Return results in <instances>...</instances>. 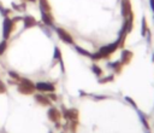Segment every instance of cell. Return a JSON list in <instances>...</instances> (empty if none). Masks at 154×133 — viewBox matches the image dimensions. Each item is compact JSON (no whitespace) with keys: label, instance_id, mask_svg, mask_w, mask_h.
I'll return each mask as SVG.
<instances>
[{"label":"cell","instance_id":"6da1fadb","mask_svg":"<svg viewBox=\"0 0 154 133\" xmlns=\"http://www.w3.org/2000/svg\"><path fill=\"white\" fill-rule=\"evenodd\" d=\"M18 88H19V91L22 93H30V92L34 91L35 85L31 83L30 81H22V82H19V87Z\"/></svg>","mask_w":154,"mask_h":133},{"label":"cell","instance_id":"7a4b0ae2","mask_svg":"<svg viewBox=\"0 0 154 133\" xmlns=\"http://www.w3.org/2000/svg\"><path fill=\"white\" fill-rule=\"evenodd\" d=\"M122 8H123L124 16H129L131 13V4H130V1L129 0H124L123 5H122Z\"/></svg>","mask_w":154,"mask_h":133},{"label":"cell","instance_id":"3957f363","mask_svg":"<svg viewBox=\"0 0 154 133\" xmlns=\"http://www.w3.org/2000/svg\"><path fill=\"white\" fill-rule=\"evenodd\" d=\"M57 31H58L59 36H60L64 41H66V42H72V37L70 36V34H67V33L64 31L63 29H57Z\"/></svg>","mask_w":154,"mask_h":133},{"label":"cell","instance_id":"277c9868","mask_svg":"<svg viewBox=\"0 0 154 133\" xmlns=\"http://www.w3.org/2000/svg\"><path fill=\"white\" fill-rule=\"evenodd\" d=\"M38 89H41V91H49V92H52L53 89H54V87H53V85H51V83H43V82H40V83H37V86H36Z\"/></svg>","mask_w":154,"mask_h":133},{"label":"cell","instance_id":"5b68a950","mask_svg":"<svg viewBox=\"0 0 154 133\" xmlns=\"http://www.w3.org/2000/svg\"><path fill=\"white\" fill-rule=\"evenodd\" d=\"M48 117H49L52 121H59L60 114H59L58 110H51V111L48 112Z\"/></svg>","mask_w":154,"mask_h":133},{"label":"cell","instance_id":"8992f818","mask_svg":"<svg viewBox=\"0 0 154 133\" xmlns=\"http://www.w3.org/2000/svg\"><path fill=\"white\" fill-rule=\"evenodd\" d=\"M37 100H40V103H42V104H48V99L45 97V96H42V94H36V97H35Z\"/></svg>","mask_w":154,"mask_h":133},{"label":"cell","instance_id":"52a82bcc","mask_svg":"<svg viewBox=\"0 0 154 133\" xmlns=\"http://www.w3.org/2000/svg\"><path fill=\"white\" fill-rule=\"evenodd\" d=\"M131 58V53L130 52H125L124 53V56H123V59H122V62L120 63H126L129 59Z\"/></svg>","mask_w":154,"mask_h":133},{"label":"cell","instance_id":"ba28073f","mask_svg":"<svg viewBox=\"0 0 154 133\" xmlns=\"http://www.w3.org/2000/svg\"><path fill=\"white\" fill-rule=\"evenodd\" d=\"M25 22L28 23V25H32L35 21H34V19L31 18V17H26V19H25Z\"/></svg>","mask_w":154,"mask_h":133},{"label":"cell","instance_id":"9c48e42d","mask_svg":"<svg viewBox=\"0 0 154 133\" xmlns=\"http://www.w3.org/2000/svg\"><path fill=\"white\" fill-rule=\"evenodd\" d=\"M4 89H5V87H4L2 82H0V93H1V92H4Z\"/></svg>","mask_w":154,"mask_h":133}]
</instances>
